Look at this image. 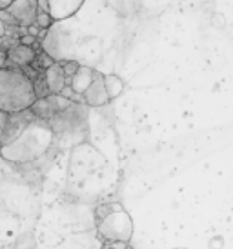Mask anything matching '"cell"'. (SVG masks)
<instances>
[{"label": "cell", "instance_id": "obj_1", "mask_svg": "<svg viewBox=\"0 0 233 249\" xmlns=\"http://www.w3.org/2000/svg\"><path fill=\"white\" fill-rule=\"evenodd\" d=\"M37 100L33 82L19 68L0 70V111L15 115L28 111Z\"/></svg>", "mask_w": 233, "mask_h": 249}, {"label": "cell", "instance_id": "obj_2", "mask_svg": "<svg viewBox=\"0 0 233 249\" xmlns=\"http://www.w3.org/2000/svg\"><path fill=\"white\" fill-rule=\"evenodd\" d=\"M97 233L108 244H128L133 236V220L122 204L104 202L95 209Z\"/></svg>", "mask_w": 233, "mask_h": 249}, {"label": "cell", "instance_id": "obj_3", "mask_svg": "<svg viewBox=\"0 0 233 249\" xmlns=\"http://www.w3.org/2000/svg\"><path fill=\"white\" fill-rule=\"evenodd\" d=\"M7 13L19 22L20 28L28 29L29 26L35 24V18H37V13H39L37 0H15L11 7L7 9Z\"/></svg>", "mask_w": 233, "mask_h": 249}, {"label": "cell", "instance_id": "obj_4", "mask_svg": "<svg viewBox=\"0 0 233 249\" xmlns=\"http://www.w3.org/2000/svg\"><path fill=\"white\" fill-rule=\"evenodd\" d=\"M84 104L91 106V107H100V106H106L110 102V97H108V91H106V84H104V75L95 71V76H93V82L88 88V91L82 95Z\"/></svg>", "mask_w": 233, "mask_h": 249}, {"label": "cell", "instance_id": "obj_5", "mask_svg": "<svg viewBox=\"0 0 233 249\" xmlns=\"http://www.w3.org/2000/svg\"><path fill=\"white\" fill-rule=\"evenodd\" d=\"M37 49L29 48V46H22L20 42L13 46L11 49H7V68H28L33 66V62L37 60Z\"/></svg>", "mask_w": 233, "mask_h": 249}, {"label": "cell", "instance_id": "obj_6", "mask_svg": "<svg viewBox=\"0 0 233 249\" xmlns=\"http://www.w3.org/2000/svg\"><path fill=\"white\" fill-rule=\"evenodd\" d=\"M84 0H48L49 15L55 22L66 20L82 7Z\"/></svg>", "mask_w": 233, "mask_h": 249}, {"label": "cell", "instance_id": "obj_7", "mask_svg": "<svg viewBox=\"0 0 233 249\" xmlns=\"http://www.w3.org/2000/svg\"><path fill=\"white\" fill-rule=\"evenodd\" d=\"M44 78H46V84H48V89L51 95H60L64 88L68 86V78L64 75L60 62H55L51 68L44 71Z\"/></svg>", "mask_w": 233, "mask_h": 249}, {"label": "cell", "instance_id": "obj_8", "mask_svg": "<svg viewBox=\"0 0 233 249\" xmlns=\"http://www.w3.org/2000/svg\"><path fill=\"white\" fill-rule=\"evenodd\" d=\"M93 76H95V70H91L88 66H80L78 71L75 73V76L69 80L68 86L73 89V93L82 97L84 93L88 91L89 86H91V82H93Z\"/></svg>", "mask_w": 233, "mask_h": 249}, {"label": "cell", "instance_id": "obj_9", "mask_svg": "<svg viewBox=\"0 0 233 249\" xmlns=\"http://www.w3.org/2000/svg\"><path fill=\"white\" fill-rule=\"evenodd\" d=\"M104 84H106V91L110 100L120 97V93L124 91V82L120 76L116 75H104Z\"/></svg>", "mask_w": 233, "mask_h": 249}, {"label": "cell", "instance_id": "obj_10", "mask_svg": "<svg viewBox=\"0 0 233 249\" xmlns=\"http://www.w3.org/2000/svg\"><path fill=\"white\" fill-rule=\"evenodd\" d=\"M55 24V20L51 18V15L46 13V11H39L37 13V18H35V26H39L40 29H44V31H48L51 26Z\"/></svg>", "mask_w": 233, "mask_h": 249}, {"label": "cell", "instance_id": "obj_11", "mask_svg": "<svg viewBox=\"0 0 233 249\" xmlns=\"http://www.w3.org/2000/svg\"><path fill=\"white\" fill-rule=\"evenodd\" d=\"M62 64V70H64V75H66V78H68V84L69 80L75 76V73L78 71V68H80V64L75 62V60H64Z\"/></svg>", "mask_w": 233, "mask_h": 249}, {"label": "cell", "instance_id": "obj_12", "mask_svg": "<svg viewBox=\"0 0 233 249\" xmlns=\"http://www.w3.org/2000/svg\"><path fill=\"white\" fill-rule=\"evenodd\" d=\"M37 7H39V11H46V13H49L48 0H37Z\"/></svg>", "mask_w": 233, "mask_h": 249}, {"label": "cell", "instance_id": "obj_13", "mask_svg": "<svg viewBox=\"0 0 233 249\" xmlns=\"http://www.w3.org/2000/svg\"><path fill=\"white\" fill-rule=\"evenodd\" d=\"M7 31H9V28L6 26V22L0 18V40H2V38L7 35Z\"/></svg>", "mask_w": 233, "mask_h": 249}, {"label": "cell", "instance_id": "obj_14", "mask_svg": "<svg viewBox=\"0 0 233 249\" xmlns=\"http://www.w3.org/2000/svg\"><path fill=\"white\" fill-rule=\"evenodd\" d=\"M106 249H115V244H111V248H106Z\"/></svg>", "mask_w": 233, "mask_h": 249}]
</instances>
